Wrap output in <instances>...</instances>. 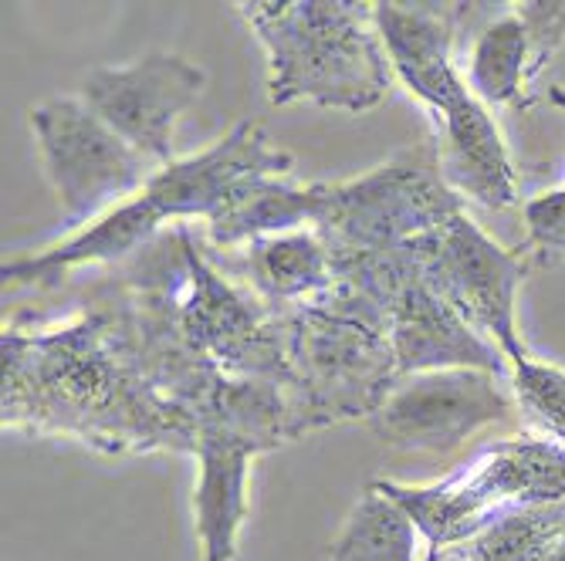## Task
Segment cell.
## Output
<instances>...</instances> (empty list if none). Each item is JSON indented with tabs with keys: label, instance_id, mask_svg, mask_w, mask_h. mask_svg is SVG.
Returning a JSON list of instances; mask_svg holds the SVG:
<instances>
[{
	"label": "cell",
	"instance_id": "obj_1",
	"mask_svg": "<svg viewBox=\"0 0 565 561\" xmlns=\"http://www.w3.org/2000/svg\"><path fill=\"white\" fill-rule=\"evenodd\" d=\"M4 430L75 436L109 453L193 450L196 420L129 359L102 315L41 332L4 328Z\"/></svg>",
	"mask_w": 565,
	"mask_h": 561
},
{
	"label": "cell",
	"instance_id": "obj_2",
	"mask_svg": "<svg viewBox=\"0 0 565 561\" xmlns=\"http://www.w3.org/2000/svg\"><path fill=\"white\" fill-rule=\"evenodd\" d=\"M241 18L268 55V101L363 116L390 95L393 65L373 4L349 0H244Z\"/></svg>",
	"mask_w": 565,
	"mask_h": 561
},
{
	"label": "cell",
	"instance_id": "obj_3",
	"mask_svg": "<svg viewBox=\"0 0 565 561\" xmlns=\"http://www.w3.org/2000/svg\"><path fill=\"white\" fill-rule=\"evenodd\" d=\"M285 322L295 436L373 417L396 386L390 309L345 278Z\"/></svg>",
	"mask_w": 565,
	"mask_h": 561
},
{
	"label": "cell",
	"instance_id": "obj_4",
	"mask_svg": "<svg viewBox=\"0 0 565 561\" xmlns=\"http://www.w3.org/2000/svg\"><path fill=\"white\" fill-rule=\"evenodd\" d=\"M376 487L414 518L427 548L447 551L508 515L565 504V446L545 433L508 436L437 484Z\"/></svg>",
	"mask_w": 565,
	"mask_h": 561
},
{
	"label": "cell",
	"instance_id": "obj_5",
	"mask_svg": "<svg viewBox=\"0 0 565 561\" xmlns=\"http://www.w3.org/2000/svg\"><path fill=\"white\" fill-rule=\"evenodd\" d=\"M465 211L440 176L434 139L403 149L373 173L326 183V211L319 234L332 253H399L417 237L444 227Z\"/></svg>",
	"mask_w": 565,
	"mask_h": 561
},
{
	"label": "cell",
	"instance_id": "obj_6",
	"mask_svg": "<svg viewBox=\"0 0 565 561\" xmlns=\"http://www.w3.org/2000/svg\"><path fill=\"white\" fill-rule=\"evenodd\" d=\"M406 258L460 319L504 355L511 369L532 359L519 335L515 309L532 261L519 247H501L460 211L444 227L406 244Z\"/></svg>",
	"mask_w": 565,
	"mask_h": 561
},
{
	"label": "cell",
	"instance_id": "obj_7",
	"mask_svg": "<svg viewBox=\"0 0 565 561\" xmlns=\"http://www.w3.org/2000/svg\"><path fill=\"white\" fill-rule=\"evenodd\" d=\"M31 129L44 180L55 190L68 227L95 224L152 180V160L102 122L82 95L41 101L31 109Z\"/></svg>",
	"mask_w": 565,
	"mask_h": 561
},
{
	"label": "cell",
	"instance_id": "obj_8",
	"mask_svg": "<svg viewBox=\"0 0 565 561\" xmlns=\"http://www.w3.org/2000/svg\"><path fill=\"white\" fill-rule=\"evenodd\" d=\"M481 369H440L406 376L370 417L383 446L399 453H450L475 433L515 417V402Z\"/></svg>",
	"mask_w": 565,
	"mask_h": 561
},
{
	"label": "cell",
	"instance_id": "obj_9",
	"mask_svg": "<svg viewBox=\"0 0 565 561\" xmlns=\"http://www.w3.org/2000/svg\"><path fill=\"white\" fill-rule=\"evenodd\" d=\"M203 85L207 75L200 65L173 51H149L132 65L92 68L82 78V98L146 160L170 166L177 122L200 101Z\"/></svg>",
	"mask_w": 565,
	"mask_h": 561
},
{
	"label": "cell",
	"instance_id": "obj_10",
	"mask_svg": "<svg viewBox=\"0 0 565 561\" xmlns=\"http://www.w3.org/2000/svg\"><path fill=\"white\" fill-rule=\"evenodd\" d=\"M291 166V152L271 145L268 132L258 122L241 119L224 139L196 152V157L160 166L142 186V196L157 207L163 224L190 217L211 220L241 183L254 176H288Z\"/></svg>",
	"mask_w": 565,
	"mask_h": 561
},
{
	"label": "cell",
	"instance_id": "obj_11",
	"mask_svg": "<svg viewBox=\"0 0 565 561\" xmlns=\"http://www.w3.org/2000/svg\"><path fill=\"white\" fill-rule=\"evenodd\" d=\"M390 345L396 379L440 369H481L501 379L508 373L504 355L450 309L414 271L409 258L390 298Z\"/></svg>",
	"mask_w": 565,
	"mask_h": 561
},
{
	"label": "cell",
	"instance_id": "obj_12",
	"mask_svg": "<svg viewBox=\"0 0 565 561\" xmlns=\"http://www.w3.org/2000/svg\"><path fill=\"white\" fill-rule=\"evenodd\" d=\"M475 4H373V21L390 55L393 75L417 95L430 116L468 95V82L454 65V37Z\"/></svg>",
	"mask_w": 565,
	"mask_h": 561
},
{
	"label": "cell",
	"instance_id": "obj_13",
	"mask_svg": "<svg viewBox=\"0 0 565 561\" xmlns=\"http://www.w3.org/2000/svg\"><path fill=\"white\" fill-rule=\"evenodd\" d=\"M193 453L200 464L193 487L200 561H234L244 521L250 515V461L265 453V446L224 423H200Z\"/></svg>",
	"mask_w": 565,
	"mask_h": 561
},
{
	"label": "cell",
	"instance_id": "obj_14",
	"mask_svg": "<svg viewBox=\"0 0 565 561\" xmlns=\"http://www.w3.org/2000/svg\"><path fill=\"white\" fill-rule=\"evenodd\" d=\"M434 122L437 166L444 183L460 199H475L488 211L519 207L515 166H511L498 122L488 116V106H481L468 91L437 112Z\"/></svg>",
	"mask_w": 565,
	"mask_h": 561
},
{
	"label": "cell",
	"instance_id": "obj_15",
	"mask_svg": "<svg viewBox=\"0 0 565 561\" xmlns=\"http://www.w3.org/2000/svg\"><path fill=\"white\" fill-rule=\"evenodd\" d=\"M326 183L298 186L288 176H254L241 183L224 207L207 220V234L217 247L250 244L271 234H291L305 224L322 220Z\"/></svg>",
	"mask_w": 565,
	"mask_h": 561
},
{
	"label": "cell",
	"instance_id": "obj_16",
	"mask_svg": "<svg viewBox=\"0 0 565 561\" xmlns=\"http://www.w3.org/2000/svg\"><path fill=\"white\" fill-rule=\"evenodd\" d=\"M250 281L268 304H312L326 298L339 274L319 230L271 234L247 244Z\"/></svg>",
	"mask_w": 565,
	"mask_h": 561
},
{
	"label": "cell",
	"instance_id": "obj_17",
	"mask_svg": "<svg viewBox=\"0 0 565 561\" xmlns=\"http://www.w3.org/2000/svg\"><path fill=\"white\" fill-rule=\"evenodd\" d=\"M417 538L414 518L373 484L345 515L329 561H417Z\"/></svg>",
	"mask_w": 565,
	"mask_h": 561
},
{
	"label": "cell",
	"instance_id": "obj_18",
	"mask_svg": "<svg viewBox=\"0 0 565 561\" xmlns=\"http://www.w3.org/2000/svg\"><path fill=\"white\" fill-rule=\"evenodd\" d=\"M529 72V34L515 11H508L475 34L465 82L481 106L519 101Z\"/></svg>",
	"mask_w": 565,
	"mask_h": 561
},
{
	"label": "cell",
	"instance_id": "obj_19",
	"mask_svg": "<svg viewBox=\"0 0 565 561\" xmlns=\"http://www.w3.org/2000/svg\"><path fill=\"white\" fill-rule=\"evenodd\" d=\"M565 541V504L508 515L468 541L440 551V561H545Z\"/></svg>",
	"mask_w": 565,
	"mask_h": 561
},
{
	"label": "cell",
	"instance_id": "obj_20",
	"mask_svg": "<svg viewBox=\"0 0 565 561\" xmlns=\"http://www.w3.org/2000/svg\"><path fill=\"white\" fill-rule=\"evenodd\" d=\"M511 386H515L519 406L529 420L555 443L565 446V369L525 359L511 369Z\"/></svg>",
	"mask_w": 565,
	"mask_h": 561
},
{
	"label": "cell",
	"instance_id": "obj_21",
	"mask_svg": "<svg viewBox=\"0 0 565 561\" xmlns=\"http://www.w3.org/2000/svg\"><path fill=\"white\" fill-rule=\"evenodd\" d=\"M529 234L519 250L532 265H558L565 261V190L542 193L525 203Z\"/></svg>",
	"mask_w": 565,
	"mask_h": 561
},
{
	"label": "cell",
	"instance_id": "obj_22",
	"mask_svg": "<svg viewBox=\"0 0 565 561\" xmlns=\"http://www.w3.org/2000/svg\"><path fill=\"white\" fill-rule=\"evenodd\" d=\"M529 34V72L525 82L532 85L555 51L565 44V0H525V4H511Z\"/></svg>",
	"mask_w": 565,
	"mask_h": 561
},
{
	"label": "cell",
	"instance_id": "obj_23",
	"mask_svg": "<svg viewBox=\"0 0 565 561\" xmlns=\"http://www.w3.org/2000/svg\"><path fill=\"white\" fill-rule=\"evenodd\" d=\"M545 561H565V541H562V544H558V548H555V551H552Z\"/></svg>",
	"mask_w": 565,
	"mask_h": 561
},
{
	"label": "cell",
	"instance_id": "obj_24",
	"mask_svg": "<svg viewBox=\"0 0 565 561\" xmlns=\"http://www.w3.org/2000/svg\"><path fill=\"white\" fill-rule=\"evenodd\" d=\"M552 101H558V106L565 109V91L562 88H552Z\"/></svg>",
	"mask_w": 565,
	"mask_h": 561
},
{
	"label": "cell",
	"instance_id": "obj_25",
	"mask_svg": "<svg viewBox=\"0 0 565 561\" xmlns=\"http://www.w3.org/2000/svg\"><path fill=\"white\" fill-rule=\"evenodd\" d=\"M424 561H440V551H434V548H427V558Z\"/></svg>",
	"mask_w": 565,
	"mask_h": 561
}]
</instances>
